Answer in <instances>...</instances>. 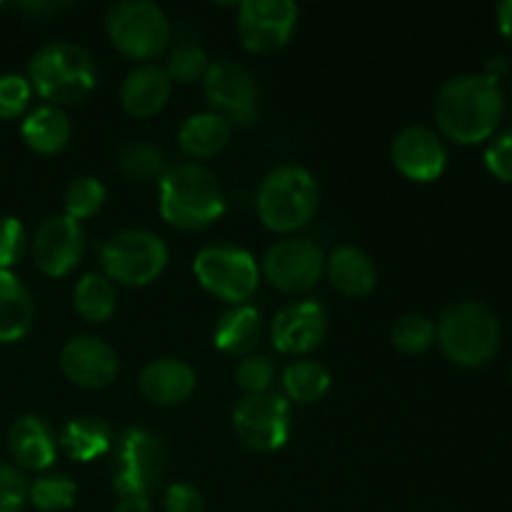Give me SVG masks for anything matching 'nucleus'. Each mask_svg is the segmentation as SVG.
Instances as JSON below:
<instances>
[{"mask_svg":"<svg viewBox=\"0 0 512 512\" xmlns=\"http://www.w3.org/2000/svg\"><path fill=\"white\" fill-rule=\"evenodd\" d=\"M435 123L458 145H475L495 133L505 113V95L483 73L450 78L435 95Z\"/></svg>","mask_w":512,"mask_h":512,"instance_id":"obj_1","label":"nucleus"},{"mask_svg":"<svg viewBox=\"0 0 512 512\" xmlns=\"http://www.w3.org/2000/svg\"><path fill=\"white\" fill-rule=\"evenodd\" d=\"M225 213V195L215 175L195 163L178 165L160 178V215L183 233H200Z\"/></svg>","mask_w":512,"mask_h":512,"instance_id":"obj_2","label":"nucleus"},{"mask_svg":"<svg viewBox=\"0 0 512 512\" xmlns=\"http://www.w3.org/2000/svg\"><path fill=\"white\" fill-rule=\"evenodd\" d=\"M435 340L455 365L480 368L498 355L503 328H500L498 315L483 303L463 300L440 313Z\"/></svg>","mask_w":512,"mask_h":512,"instance_id":"obj_3","label":"nucleus"},{"mask_svg":"<svg viewBox=\"0 0 512 512\" xmlns=\"http://www.w3.org/2000/svg\"><path fill=\"white\" fill-rule=\"evenodd\" d=\"M28 83L48 105L80 103L98 83L95 63L83 45L50 43L30 58Z\"/></svg>","mask_w":512,"mask_h":512,"instance_id":"obj_4","label":"nucleus"},{"mask_svg":"<svg viewBox=\"0 0 512 512\" xmlns=\"http://www.w3.org/2000/svg\"><path fill=\"white\" fill-rule=\"evenodd\" d=\"M320 203L318 180L298 165L270 170L255 195V208L263 225L273 233H293L313 220Z\"/></svg>","mask_w":512,"mask_h":512,"instance_id":"obj_5","label":"nucleus"},{"mask_svg":"<svg viewBox=\"0 0 512 512\" xmlns=\"http://www.w3.org/2000/svg\"><path fill=\"white\" fill-rule=\"evenodd\" d=\"M168 245L150 230H120L100 248L105 278L128 288H143L168 268Z\"/></svg>","mask_w":512,"mask_h":512,"instance_id":"obj_6","label":"nucleus"},{"mask_svg":"<svg viewBox=\"0 0 512 512\" xmlns=\"http://www.w3.org/2000/svg\"><path fill=\"white\" fill-rule=\"evenodd\" d=\"M105 30L115 50L133 60H155L170 43V20L148 0H123L110 5Z\"/></svg>","mask_w":512,"mask_h":512,"instance_id":"obj_7","label":"nucleus"},{"mask_svg":"<svg viewBox=\"0 0 512 512\" xmlns=\"http://www.w3.org/2000/svg\"><path fill=\"white\" fill-rule=\"evenodd\" d=\"M195 278L210 295L235 305H245L260 283V268L253 255L235 245H208L195 255Z\"/></svg>","mask_w":512,"mask_h":512,"instance_id":"obj_8","label":"nucleus"},{"mask_svg":"<svg viewBox=\"0 0 512 512\" xmlns=\"http://www.w3.org/2000/svg\"><path fill=\"white\" fill-rule=\"evenodd\" d=\"M113 488L120 498H148L165 473V453L160 438L145 428H128L115 445Z\"/></svg>","mask_w":512,"mask_h":512,"instance_id":"obj_9","label":"nucleus"},{"mask_svg":"<svg viewBox=\"0 0 512 512\" xmlns=\"http://www.w3.org/2000/svg\"><path fill=\"white\" fill-rule=\"evenodd\" d=\"M233 430L245 448L275 453L290 438V400L275 390L245 395L233 413Z\"/></svg>","mask_w":512,"mask_h":512,"instance_id":"obj_10","label":"nucleus"},{"mask_svg":"<svg viewBox=\"0 0 512 512\" xmlns=\"http://www.w3.org/2000/svg\"><path fill=\"white\" fill-rule=\"evenodd\" d=\"M205 98L213 105V113L230 125H248L258 118V85L255 78L235 60H215L203 78Z\"/></svg>","mask_w":512,"mask_h":512,"instance_id":"obj_11","label":"nucleus"},{"mask_svg":"<svg viewBox=\"0 0 512 512\" xmlns=\"http://www.w3.org/2000/svg\"><path fill=\"white\" fill-rule=\"evenodd\" d=\"M293 0H245L238 8V38L245 50L270 55L288 45L298 25Z\"/></svg>","mask_w":512,"mask_h":512,"instance_id":"obj_12","label":"nucleus"},{"mask_svg":"<svg viewBox=\"0 0 512 512\" xmlns=\"http://www.w3.org/2000/svg\"><path fill=\"white\" fill-rule=\"evenodd\" d=\"M325 273V253L308 238H288L270 245L263 258V275L283 293H305Z\"/></svg>","mask_w":512,"mask_h":512,"instance_id":"obj_13","label":"nucleus"},{"mask_svg":"<svg viewBox=\"0 0 512 512\" xmlns=\"http://www.w3.org/2000/svg\"><path fill=\"white\" fill-rule=\"evenodd\" d=\"M390 160L403 178L413 183H433L445 173L448 150L443 138L428 125H408L390 145Z\"/></svg>","mask_w":512,"mask_h":512,"instance_id":"obj_14","label":"nucleus"},{"mask_svg":"<svg viewBox=\"0 0 512 512\" xmlns=\"http://www.w3.org/2000/svg\"><path fill=\"white\" fill-rule=\"evenodd\" d=\"M85 233L78 220L50 215L40 223L33 238V260L48 278H63L83 260Z\"/></svg>","mask_w":512,"mask_h":512,"instance_id":"obj_15","label":"nucleus"},{"mask_svg":"<svg viewBox=\"0 0 512 512\" xmlns=\"http://www.w3.org/2000/svg\"><path fill=\"white\" fill-rule=\"evenodd\" d=\"M60 368L65 378L85 390L108 388L120 370L118 353L113 345L93 335H78L60 350Z\"/></svg>","mask_w":512,"mask_h":512,"instance_id":"obj_16","label":"nucleus"},{"mask_svg":"<svg viewBox=\"0 0 512 512\" xmlns=\"http://www.w3.org/2000/svg\"><path fill=\"white\" fill-rule=\"evenodd\" d=\"M273 345L283 355H308L318 348L328 335V315L323 305L313 300L290 303L275 315Z\"/></svg>","mask_w":512,"mask_h":512,"instance_id":"obj_17","label":"nucleus"},{"mask_svg":"<svg viewBox=\"0 0 512 512\" xmlns=\"http://www.w3.org/2000/svg\"><path fill=\"white\" fill-rule=\"evenodd\" d=\"M195 383H198L195 370L185 360L163 358L145 365V370L140 373L138 388L148 403L170 408V405L185 403L193 395Z\"/></svg>","mask_w":512,"mask_h":512,"instance_id":"obj_18","label":"nucleus"},{"mask_svg":"<svg viewBox=\"0 0 512 512\" xmlns=\"http://www.w3.org/2000/svg\"><path fill=\"white\" fill-rule=\"evenodd\" d=\"M170 90H173V80L168 78V73L158 65L145 63L125 75L120 85V103L125 113L133 118H153L168 103Z\"/></svg>","mask_w":512,"mask_h":512,"instance_id":"obj_19","label":"nucleus"},{"mask_svg":"<svg viewBox=\"0 0 512 512\" xmlns=\"http://www.w3.org/2000/svg\"><path fill=\"white\" fill-rule=\"evenodd\" d=\"M8 450L25 470H48L58 455V440L50 425L38 415H23L10 425Z\"/></svg>","mask_w":512,"mask_h":512,"instance_id":"obj_20","label":"nucleus"},{"mask_svg":"<svg viewBox=\"0 0 512 512\" xmlns=\"http://www.w3.org/2000/svg\"><path fill=\"white\" fill-rule=\"evenodd\" d=\"M325 275L338 293L348 298H363L378 283V268L365 250L345 245L325 258Z\"/></svg>","mask_w":512,"mask_h":512,"instance_id":"obj_21","label":"nucleus"},{"mask_svg":"<svg viewBox=\"0 0 512 512\" xmlns=\"http://www.w3.org/2000/svg\"><path fill=\"white\" fill-rule=\"evenodd\" d=\"M263 335V320L253 305H235L218 320L213 333V343L220 353L233 358H248L258 348Z\"/></svg>","mask_w":512,"mask_h":512,"instance_id":"obj_22","label":"nucleus"},{"mask_svg":"<svg viewBox=\"0 0 512 512\" xmlns=\"http://www.w3.org/2000/svg\"><path fill=\"white\" fill-rule=\"evenodd\" d=\"M230 135H233V125L220 118L218 113L208 110V113H195L185 118V123L178 130V143L185 155L205 160L218 155L230 143Z\"/></svg>","mask_w":512,"mask_h":512,"instance_id":"obj_23","label":"nucleus"},{"mask_svg":"<svg viewBox=\"0 0 512 512\" xmlns=\"http://www.w3.org/2000/svg\"><path fill=\"white\" fill-rule=\"evenodd\" d=\"M33 298L10 270H0V343H18L33 325Z\"/></svg>","mask_w":512,"mask_h":512,"instance_id":"obj_24","label":"nucleus"},{"mask_svg":"<svg viewBox=\"0 0 512 512\" xmlns=\"http://www.w3.org/2000/svg\"><path fill=\"white\" fill-rule=\"evenodd\" d=\"M25 145L38 155H55L68 145L70 120L58 105H40L20 125Z\"/></svg>","mask_w":512,"mask_h":512,"instance_id":"obj_25","label":"nucleus"},{"mask_svg":"<svg viewBox=\"0 0 512 512\" xmlns=\"http://www.w3.org/2000/svg\"><path fill=\"white\" fill-rule=\"evenodd\" d=\"M58 445L68 458L78 460V463H90L108 453L113 445V430L105 420L85 415V418H75L65 425Z\"/></svg>","mask_w":512,"mask_h":512,"instance_id":"obj_26","label":"nucleus"},{"mask_svg":"<svg viewBox=\"0 0 512 512\" xmlns=\"http://www.w3.org/2000/svg\"><path fill=\"white\" fill-rule=\"evenodd\" d=\"M73 305L78 315L88 323H105L115 313L118 293L115 283L103 273H88L78 280L73 293Z\"/></svg>","mask_w":512,"mask_h":512,"instance_id":"obj_27","label":"nucleus"},{"mask_svg":"<svg viewBox=\"0 0 512 512\" xmlns=\"http://www.w3.org/2000/svg\"><path fill=\"white\" fill-rule=\"evenodd\" d=\"M285 398L300 405H313L323 400L330 390V373L315 360H298L283 373Z\"/></svg>","mask_w":512,"mask_h":512,"instance_id":"obj_28","label":"nucleus"},{"mask_svg":"<svg viewBox=\"0 0 512 512\" xmlns=\"http://www.w3.org/2000/svg\"><path fill=\"white\" fill-rule=\"evenodd\" d=\"M118 170L133 183L163 178V153L148 140H130L118 153Z\"/></svg>","mask_w":512,"mask_h":512,"instance_id":"obj_29","label":"nucleus"},{"mask_svg":"<svg viewBox=\"0 0 512 512\" xmlns=\"http://www.w3.org/2000/svg\"><path fill=\"white\" fill-rule=\"evenodd\" d=\"M105 200H108V190H105V185L100 183L98 178H93V175H83V178H75L73 183L65 188L63 208L68 218L78 220L80 223V220L98 213V210L105 205Z\"/></svg>","mask_w":512,"mask_h":512,"instance_id":"obj_30","label":"nucleus"},{"mask_svg":"<svg viewBox=\"0 0 512 512\" xmlns=\"http://www.w3.org/2000/svg\"><path fill=\"white\" fill-rule=\"evenodd\" d=\"M390 340L405 355H420L435 343V323L420 313H408L395 320Z\"/></svg>","mask_w":512,"mask_h":512,"instance_id":"obj_31","label":"nucleus"},{"mask_svg":"<svg viewBox=\"0 0 512 512\" xmlns=\"http://www.w3.org/2000/svg\"><path fill=\"white\" fill-rule=\"evenodd\" d=\"M75 483L65 475H43L28 488V500L40 512H63L75 503Z\"/></svg>","mask_w":512,"mask_h":512,"instance_id":"obj_32","label":"nucleus"},{"mask_svg":"<svg viewBox=\"0 0 512 512\" xmlns=\"http://www.w3.org/2000/svg\"><path fill=\"white\" fill-rule=\"evenodd\" d=\"M210 68V60L205 55L203 48L198 45H178L175 50H170L168 63H165V73H168L170 80L175 83H195V80H203L205 73Z\"/></svg>","mask_w":512,"mask_h":512,"instance_id":"obj_33","label":"nucleus"},{"mask_svg":"<svg viewBox=\"0 0 512 512\" xmlns=\"http://www.w3.org/2000/svg\"><path fill=\"white\" fill-rule=\"evenodd\" d=\"M273 375V363L265 355H248L235 368V380H238V388L245 395L268 393L270 383H273Z\"/></svg>","mask_w":512,"mask_h":512,"instance_id":"obj_34","label":"nucleus"},{"mask_svg":"<svg viewBox=\"0 0 512 512\" xmlns=\"http://www.w3.org/2000/svg\"><path fill=\"white\" fill-rule=\"evenodd\" d=\"M30 95H33V88H30L28 78L15 73L0 75V120L23 115L30 105Z\"/></svg>","mask_w":512,"mask_h":512,"instance_id":"obj_35","label":"nucleus"},{"mask_svg":"<svg viewBox=\"0 0 512 512\" xmlns=\"http://www.w3.org/2000/svg\"><path fill=\"white\" fill-rule=\"evenodd\" d=\"M28 245V233L23 223L13 215L0 218V270H10L25 253Z\"/></svg>","mask_w":512,"mask_h":512,"instance_id":"obj_36","label":"nucleus"},{"mask_svg":"<svg viewBox=\"0 0 512 512\" xmlns=\"http://www.w3.org/2000/svg\"><path fill=\"white\" fill-rule=\"evenodd\" d=\"M28 500V483L13 465L0 463V512H20Z\"/></svg>","mask_w":512,"mask_h":512,"instance_id":"obj_37","label":"nucleus"},{"mask_svg":"<svg viewBox=\"0 0 512 512\" xmlns=\"http://www.w3.org/2000/svg\"><path fill=\"white\" fill-rule=\"evenodd\" d=\"M485 165L490 173L503 183L512 185V125L505 128L503 133L495 135L493 143L485 150Z\"/></svg>","mask_w":512,"mask_h":512,"instance_id":"obj_38","label":"nucleus"},{"mask_svg":"<svg viewBox=\"0 0 512 512\" xmlns=\"http://www.w3.org/2000/svg\"><path fill=\"white\" fill-rule=\"evenodd\" d=\"M165 512H205V500L193 485L175 483L165 493Z\"/></svg>","mask_w":512,"mask_h":512,"instance_id":"obj_39","label":"nucleus"},{"mask_svg":"<svg viewBox=\"0 0 512 512\" xmlns=\"http://www.w3.org/2000/svg\"><path fill=\"white\" fill-rule=\"evenodd\" d=\"M508 73H510L508 58H503V55H498V58H490L488 68H485L483 75H485V78L493 80V83L500 85V80H503Z\"/></svg>","mask_w":512,"mask_h":512,"instance_id":"obj_40","label":"nucleus"},{"mask_svg":"<svg viewBox=\"0 0 512 512\" xmlns=\"http://www.w3.org/2000/svg\"><path fill=\"white\" fill-rule=\"evenodd\" d=\"M495 13H498L500 33H503L505 38H508L512 43V0H503V3L498 5V10H495Z\"/></svg>","mask_w":512,"mask_h":512,"instance_id":"obj_41","label":"nucleus"},{"mask_svg":"<svg viewBox=\"0 0 512 512\" xmlns=\"http://www.w3.org/2000/svg\"><path fill=\"white\" fill-rule=\"evenodd\" d=\"M18 8L23 10V13L33 15L35 20H40V18H43V15L58 13V10L65 8V5L63 3H23V5H18Z\"/></svg>","mask_w":512,"mask_h":512,"instance_id":"obj_42","label":"nucleus"},{"mask_svg":"<svg viewBox=\"0 0 512 512\" xmlns=\"http://www.w3.org/2000/svg\"><path fill=\"white\" fill-rule=\"evenodd\" d=\"M115 512H153V505L148 498H120Z\"/></svg>","mask_w":512,"mask_h":512,"instance_id":"obj_43","label":"nucleus"},{"mask_svg":"<svg viewBox=\"0 0 512 512\" xmlns=\"http://www.w3.org/2000/svg\"><path fill=\"white\" fill-rule=\"evenodd\" d=\"M510 98H512V85H510Z\"/></svg>","mask_w":512,"mask_h":512,"instance_id":"obj_44","label":"nucleus"}]
</instances>
